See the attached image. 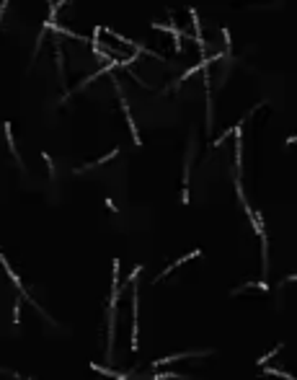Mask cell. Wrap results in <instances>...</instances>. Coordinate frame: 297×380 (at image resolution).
I'll use <instances>...</instances> for the list:
<instances>
[{
  "label": "cell",
  "instance_id": "1",
  "mask_svg": "<svg viewBox=\"0 0 297 380\" xmlns=\"http://www.w3.org/2000/svg\"><path fill=\"white\" fill-rule=\"evenodd\" d=\"M289 142H297V137H292V140H289Z\"/></svg>",
  "mask_w": 297,
  "mask_h": 380
}]
</instances>
